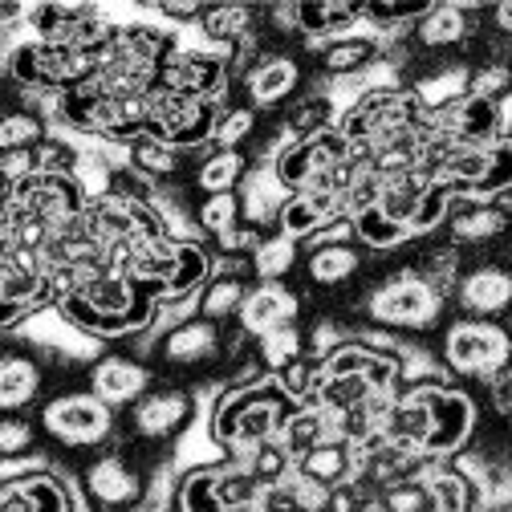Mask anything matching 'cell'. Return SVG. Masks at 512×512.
Wrapping results in <instances>:
<instances>
[{
  "label": "cell",
  "instance_id": "6da1fadb",
  "mask_svg": "<svg viewBox=\"0 0 512 512\" xmlns=\"http://www.w3.org/2000/svg\"><path fill=\"white\" fill-rule=\"evenodd\" d=\"M53 313L94 342H118V338H139L155 330L159 297L131 277L102 269V273L78 277L74 293L61 297Z\"/></svg>",
  "mask_w": 512,
  "mask_h": 512
},
{
  "label": "cell",
  "instance_id": "7a4b0ae2",
  "mask_svg": "<svg viewBox=\"0 0 512 512\" xmlns=\"http://www.w3.org/2000/svg\"><path fill=\"white\" fill-rule=\"evenodd\" d=\"M293 411H297V403L277 387L273 374H265L261 382H248V387L220 391V399L212 403V415H208V435L220 452L240 460L256 443L277 439Z\"/></svg>",
  "mask_w": 512,
  "mask_h": 512
},
{
  "label": "cell",
  "instance_id": "3957f363",
  "mask_svg": "<svg viewBox=\"0 0 512 512\" xmlns=\"http://www.w3.org/2000/svg\"><path fill=\"white\" fill-rule=\"evenodd\" d=\"M362 313L366 322L382 334H431L443 330L447 317V297L423 281L415 269H399L395 277L378 281L366 297H362Z\"/></svg>",
  "mask_w": 512,
  "mask_h": 512
},
{
  "label": "cell",
  "instance_id": "277c9868",
  "mask_svg": "<svg viewBox=\"0 0 512 512\" xmlns=\"http://www.w3.org/2000/svg\"><path fill=\"white\" fill-rule=\"evenodd\" d=\"M98 74V53L78 45H45V41H17L5 53V78L25 94H66L86 86Z\"/></svg>",
  "mask_w": 512,
  "mask_h": 512
},
{
  "label": "cell",
  "instance_id": "5b68a950",
  "mask_svg": "<svg viewBox=\"0 0 512 512\" xmlns=\"http://www.w3.org/2000/svg\"><path fill=\"white\" fill-rule=\"evenodd\" d=\"M512 362V330L504 322H480V317H456L443 326L439 338V370L460 382H484Z\"/></svg>",
  "mask_w": 512,
  "mask_h": 512
},
{
  "label": "cell",
  "instance_id": "8992f818",
  "mask_svg": "<svg viewBox=\"0 0 512 512\" xmlns=\"http://www.w3.org/2000/svg\"><path fill=\"white\" fill-rule=\"evenodd\" d=\"M403 387H415L423 399V411H427V443H423L427 460H452L476 439L480 403L464 387H456V382H447V378L403 382Z\"/></svg>",
  "mask_w": 512,
  "mask_h": 512
},
{
  "label": "cell",
  "instance_id": "52a82bcc",
  "mask_svg": "<svg viewBox=\"0 0 512 512\" xmlns=\"http://www.w3.org/2000/svg\"><path fill=\"white\" fill-rule=\"evenodd\" d=\"M86 191L78 187L74 175H29L9 187L0 220H37L53 236L74 232L86 216Z\"/></svg>",
  "mask_w": 512,
  "mask_h": 512
},
{
  "label": "cell",
  "instance_id": "ba28073f",
  "mask_svg": "<svg viewBox=\"0 0 512 512\" xmlns=\"http://www.w3.org/2000/svg\"><path fill=\"white\" fill-rule=\"evenodd\" d=\"M427 114L411 98L407 86H366L354 94L346 110H338V131L346 135L350 147H370L407 126H423Z\"/></svg>",
  "mask_w": 512,
  "mask_h": 512
},
{
  "label": "cell",
  "instance_id": "9c48e42d",
  "mask_svg": "<svg viewBox=\"0 0 512 512\" xmlns=\"http://www.w3.org/2000/svg\"><path fill=\"white\" fill-rule=\"evenodd\" d=\"M354 159V147L346 143V135L338 131H322L313 139H297L289 143L277 159H273V171L277 179L289 187V191H334L342 167ZM338 196V191H334Z\"/></svg>",
  "mask_w": 512,
  "mask_h": 512
},
{
  "label": "cell",
  "instance_id": "30bf717a",
  "mask_svg": "<svg viewBox=\"0 0 512 512\" xmlns=\"http://www.w3.org/2000/svg\"><path fill=\"white\" fill-rule=\"evenodd\" d=\"M220 106L224 102L179 98V94H167L155 86L147 94V135L175 151H208Z\"/></svg>",
  "mask_w": 512,
  "mask_h": 512
},
{
  "label": "cell",
  "instance_id": "8fae6325",
  "mask_svg": "<svg viewBox=\"0 0 512 512\" xmlns=\"http://www.w3.org/2000/svg\"><path fill=\"white\" fill-rule=\"evenodd\" d=\"M41 431L61 447H106L114 439V407H106L94 391H70L41 407Z\"/></svg>",
  "mask_w": 512,
  "mask_h": 512
},
{
  "label": "cell",
  "instance_id": "7c38bea8",
  "mask_svg": "<svg viewBox=\"0 0 512 512\" xmlns=\"http://www.w3.org/2000/svg\"><path fill=\"white\" fill-rule=\"evenodd\" d=\"M236 78L232 66L212 45H175L159 70V90L179 98H204V102H228Z\"/></svg>",
  "mask_w": 512,
  "mask_h": 512
},
{
  "label": "cell",
  "instance_id": "4fadbf2b",
  "mask_svg": "<svg viewBox=\"0 0 512 512\" xmlns=\"http://www.w3.org/2000/svg\"><path fill=\"white\" fill-rule=\"evenodd\" d=\"M151 334H155L151 354L171 370H208L216 362H228L232 330L220 322H208L200 313L183 317V322H175L167 330H151Z\"/></svg>",
  "mask_w": 512,
  "mask_h": 512
},
{
  "label": "cell",
  "instance_id": "5bb4252c",
  "mask_svg": "<svg viewBox=\"0 0 512 512\" xmlns=\"http://www.w3.org/2000/svg\"><path fill=\"white\" fill-rule=\"evenodd\" d=\"M460 317H480V322H504L512 313V261L488 256L480 265H468L452 289Z\"/></svg>",
  "mask_w": 512,
  "mask_h": 512
},
{
  "label": "cell",
  "instance_id": "9a60e30c",
  "mask_svg": "<svg viewBox=\"0 0 512 512\" xmlns=\"http://www.w3.org/2000/svg\"><path fill=\"white\" fill-rule=\"evenodd\" d=\"M147 472L126 456L118 452V447H106L102 456H94L86 468H82V492L106 508V512H126V508H135L147 492Z\"/></svg>",
  "mask_w": 512,
  "mask_h": 512
},
{
  "label": "cell",
  "instance_id": "2e32d148",
  "mask_svg": "<svg viewBox=\"0 0 512 512\" xmlns=\"http://www.w3.org/2000/svg\"><path fill=\"white\" fill-rule=\"evenodd\" d=\"M191 415H196V395L183 387H159L131 407V435L143 443H171L187 431Z\"/></svg>",
  "mask_w": 512,
  "mask_h": 512
},
{
  "label": "cell",
  "instance_id": "e0dca14e",
  "mask_svg": "<svg viewBox=\"0 0 512 512\" xmlns=\"http://www.w3.org/2000/svg\"><path fill=\"white\" fill-rule=\"evenodd\" d=\"M447 244H456L460 252L464 248H488V244H500L512 236V196L508 200H456L452 212H447Z\"/></svg>",
  "mask_w": 512,
  "mask_h": 512
},
{
  "label": "cell",
  "instance_id": "ac0fdd59",
  "mask_svg": "<svg viewBox=\"0 0 512 512\" xmlns=\"http://www.w3.org/2000/svg\"><path fill=\"white\" fill-rule=\"evenodd\" d=\"M427 126H431V135L456 143V147H492L504 135V106L468 94L452 110L427 118Z\"/></svg>",
  "mask_w": 512,
  "mask_h": 512
},
{
  "label": "cell",
  "instance_id": "d6986e66",
  "mask_svg": "<svg viewBox=\"0 0 512 512\" xmlns=\"http://www.w3.org/2000/svg\"><path fill=\"white\" fill-rule=\"evenodd\" d=\"M301 82H305V74H301V61L293 53H261L240 74V90H244V102L252 110L285 106L301 90Z\"/></svg>",
  "mask_w": 512,
  "mask_h": 512
},
{
  "label": "cell",
  "instance_id": "ffe728a7",
  "mask_svg": "<svg viewBox=\"0 0 512 512\" xmlns=\"http://www.w3.org/2000/svg\"><path fill=\"white\" fill-rule=\"evenodd\" d=\"M431 464H435V460L411 452V447H403V443H395V439H387V435H374V439H366V443L358 447V472H354V480L378 496L382 488H391V484H399V480H407V476H419V472H427Z\"/></svg>",
  "mask_w": 512,
  "mask_h": 512
},
{
  "label": "cell",
  "instance_id": "44dd1931",
  "mask_svg": "<svg viewBox=\"0 0 512 512\" xmlns=\"http://www.w3.org/2000/svg\"><path fill=\"white\" fill-rule=\"evenodd\" d=\"M301 317V293L289 289L285 281H256L236 313V326L248 334V338H261L269 330H281V326H293Z\"/></svg>",
  "mask_w": 512,
  "mask_h": 512
},
{
  "label": "cell",
  "instance_id": "7402d4cb",
  "mask_svg": "<svg viewBox=\"0 0 512 512\" xmlns=\"http://www.w3.org/2000/svg\"><path fill=\"white\" fill-rule=\"evenodd\" d=\"M90 391L106 407H135L151 391V366L131 354H106L90 366Z\"/></svg>",
  "mask_w": 512,
  "mask_h": 512
},
{
  "label": "cell",
  "instance_id": "603a6c76",
  "mask_svg": "<svg viewBox=\"0 0 512 512\" xmlns=\"http://www.w3.org/2000/svg\"><path fill=\"white\" fill-rule=\"evenodd\" d=\"M382 53H387V37H378V33H346V37H334V41L313 45L317 74H326V78H334V82L362 78L366 70L378 66Z\"/></svg>",
  "mask_w": 512,
  "mask_h": 512
},
{
  "label": "cell",
  "instance_id": "cb8c5ba5",
  "mask_svg": "<svg viewBox=\"0 0 512 512\" xmlns=\"http://www.w3.org/2000/svg\"><path fill=\"white\" fill-rule=\"evenodd\" d=\"M236 196H240V224L261 228V232H277L281 208L289 204L293 191L277 179L273 163H252V171L244 175Z\"/></svg>",
  "mask_w": 512,
  "mask_h": 512
},
{
  "label": "cell",
  "instance_id": "d4e9b609",
  "mask_svg": "<svg viewBox=\"0 0 512 512\" xmlns=\"http://www.w3.org/2000/svg\"><path fill=\"white\" fill-rule=\"evenodd\" d=\"M407 90L419 102V110L427 118H435L472 94V61H435L431 70H423L407 82Z\"/></svg>",
  "mask_w": 512,
  "mask_h": 512
},
{
  "label": "cell",
  "instance_id": "484cf974",
  "mask_svg": "<svg viewBox=\"0 0 512 512\" xmlns=\"http://www.w3.org/2000/svg\"><path fill=\"white\" fill-rule=\"evenodd\" d=\"M476 9L468 5H431L423 13V21L411 25V45L415 49H427V53H443V49H460V45H472L476 41V21H472Z\"/></svg>",
  "mask_w": 512,
  "mask_h": 512
},
{
  "label": "cell",
  "instance_id": "4316f807",
  "mask_svg": "<svg viewBox=\"0 0 512 512\" xmlns=\"http://www.w3.org/2000/svg\"><path fill=\"white\" fill-rule=\"evenodd\" d=\"M293 472H297L301 480L317 484L322 492H330V488L354 480V472H358V443L334 435V439H326V443L309 447L305 456H297V460H293Z\"/></svg>",
  "mask_w": 512,
  "mask_h": 512
},
{
  "label": "cell",
  "instance_id": "83f0119b",
  "mask_svg": "<svg viewBox=\"0 0 512 512\" xmlns=\"http://www.w3.org/2000/svg\"><path fill=\"white\" fill-rule=\"evenodd\" d=\"M45 391V366L25 350L0 354V415H21Z\"/></svg>",
  "mask_w": 512,
  "mask_h": 512
},
{
  "label": "cell",
  "instance_id": "f1b7e54d",
  "mask_svg": "<svg viewBox=\"0 0 512 512\" xmlns=\"http://www.w3.org/2000/svg\"><path fill=\"white\" fill-rule=\"evenodd\" d=\"M342 216V204L334 191H293L289 204L281 208V220H277V232L297 240V244H309L326 224H334Z\"/></svg>",
  "mask_w": 512,
  "mask_h": 512
},
{
  "label": "cell",
  "instance_id": "f546056e",
  "mask_svg": "<svg viewBox=\"0 0 512 512\" xmlns=\"http://www.w3.org/2000/svg\"><path fill=\"white\" fill-rule=\"evenodd\" d=\"M362 265H366V256H362V248L354 240H346V244H313L301 256V273H305V281L313 289H342L362 273Z\"/></svg>",
  "mask_w": 512,
  "mask_h": 512
},
{
  "label": "cell",
  "instance_id": "4dcf8cb0",
  "mask_svg": "<svg viewBox=\"0 0 512 512\" xmlns=\"http://www.w3.org/2000/svg\"><path fill=\"white\" fill-rule=\"evenodd\" d=\"M293 25H297V37H305L309 45H322V41L354 33V25H362V5H338V0H301V5H293Z\"/></svg>",
  "mask_w": 512,
  "mask_h": 512
},
{
  "label": "cell",
  "instance_id": "1f68e13d",
  "mask_svg": "<svg viewBox=\"0 0 512 512\" xmlns=\"http://www.w3.org/2000/svg\"><path fill=\"white\" fill-rule=\"evenodd\" d=\"M122 163L131 171H139L143 179H151L155 187H167L171 179H179L187 171V151H175V147L143 135L131 147H122Z\"/></svg>",
  "mask_w": 512,
  "mask_h": 512
},
{
  "label": "cell",
  "instance_id": "d6a6232c",
  "mask_svg": "<svg viewBox=\"0 0 512 512\" xmlns=\"http://www.w3.org/2000/svg\"><path fill=\"white\" fill-rule=\"evenodd\" d=\"M252 171V159L248 151H220V147H208V155L200 159L196 167V191L200 196H224V191H240L244 175Z\"/></svg>",
  "mask_w": 512,
  "mask_h": 512
},
{
  "label": "cell",
  "instance_id": "836d02e7",
  "mask_svg": "<svg viewBox=\"0 0 512 512\" xmlns=\"http://www.w3.org/2000/svg\"><path fill=\"white\" fill-rule=\"evenodd\" d=\"M338 435V427H334V415L326 411V407H317V403H305V407H297L289 419H285V427H281V443H285V452L297 460V456H305L309 447H317V443H326V439H334Z\"/></svg>",
  "mask_w": 512,
  "mask_h": 512
},
{
  "label": "cell",
  "instance_id": "e575fe53",
  "mask_svg": "<svg viewBox=\"0 0 512 512\" xmlns=\"http://www.w3.org/2000/svg\"><path fill=\"white\" fill-rule=\"evenodd\" d=\"M49 139V122L41 110L17 102L9 110H0V155H13V151H33Z\"/></svg>",
  "mask_w": 512,
  "mask_h": 512
},
{
  "label": "cell",
  "instance_id": "d590c367",
  "mask_svg": "<svg viewBox=\"0 0 512 512\" xmlns=\"http://www.w3.org/2000/svg\"><path fill=\"white\" fill-rule=\"evenodd\" d=\"M13 480L25 492L29 512H78V496H74L66 476L41 468V472H25V476H13Z\"/></svg>",
  "mask_w": 512,
  "mask_h": 512
},
{
  "label": "cell",
  "instance_id": "8d00e7d4",
  "mask_svg": "<svg viewBox=\"0 0 512 512\" xmlns=\"http://www.w3.org/2000/svg\"><path fill=\"white\" fill-rule=\"evenodd\" d=\"M252 285L256 281H244V277H212L196 293V313L208 317V322L228 326V322H236V313H240V305H244V297H248Z\"/></svg>",
  "mask_w": 512,
  "mask_h": 512
},
{
  "label": "cell",
  "instance_id": "74e56055",
  "mask_svg": "<svg viewBox=\"0 0 512 512\" xmlns=\"http://www.w3.org/2000/svg\"><path fill=\"white\" fill-rule=\"evenodd\" d=\"M261 131V110H252L244 98H228L216 114V131H212V147L220 151H244V143L256 139Z\"/></svg>",
  "mask_w": 512,
  "mask_h": 512
},
{
  "label": "cell",
  "instance_id": "f35d334b",
  "mask_svg": "<svg viewBox=\"0 0 512 512\" xmlns=\"http://www.w3.org/2000/svg\"><path fill=\"white\" fill-rule=\"evenodd\" d=\"M252 350H256V362L265 366V374H277V370H285L289 362H297V358L309 354V338H305V330L293 322V326H281V330H269V334H261V338H252Z\"/></svg>",
  "mask_w": 512,
  "mask_h": 512
},
{
  "label": "cell",
  "instance_id": "ab89813d",
  "mask_svg": "<svg viewBox=\"0 0 512 512\" xmlns=\"http://www.w3.org/2000/svg\"><path fill=\"white\" fill-rule=\"evenodd\" d=\"M326 508V492L301 480L297 472L273 488L261 492V504H256V512H322Z\"/></svg>",
  "mask_w": 512,
  "mask_h": 512
},
{
  "label": "cell",
  "instance_id": "60d3db41",
  "mask_svg": "<svg viewBox=\"0 0 512 512\" xmlns=\"http://www.w3.org/2000/svg\"><path fill=\"white\" fill-rule=\"evenodd\" d=\"M350 224H354V244H362V248H370V252H395V248H403V244L415 240L403 224H395L378 204L366 208V212H358Z\"/></svg>",
  "mask_w": 512,
  "mask_h": 512
},
{
  "label": "cell",
  "instance_id": "b9f144b4",
  "mask_svg": "<svg viewBox=\"0 0 512 512\" xmlns=\"http://www.w3.org/2000/svg\"><path fill=\"white\" fill-rule=\"evenodd\" d=\"M281 122H285V131H289L293 143H297V139H313V135L334 131V126H338V106H334L326 94L297 98Z\"/></svg>",
  "mask_w": 512,
  "mask_h": 512
},
{
  "label": "cell",
  "instance_id": "7bdbcfd3",
  "mask_svg": "<svg viewBox=\"0 0 512 512\" xmlns=\"http://www.w3.org/2000/svg\"><path fill=\"white\" fill-rule=\"evenodd\" d=\"M297 265H301V244L281 236V232H269L261 240V248L252 252V277L256 281H285Z\"/></svg>",
  "mask_w": 512,
  "mask_h": 512
},
{
  "label": "cell",
  "instance_id": "ee69618b",
  "mask_svg": "<svg viewBox=\"0 0 512 512\" xmlns=\"http://www.w3.org/2000/svg\"><path fill=\"white\" fill-rule=\"evenodd\" d=\"M427 9H431L427 0H370V5H362V21H366L378 37H382V33L403 37V33H411L415 21H423Z\"/></svg>",
  "mask_w": 512,
  "mask_h": 512
},
{
  "label": "cell",
  "instance_id": "f6af8a7d",
  "mask_svg": "<svg viewBox=\"0 0 512 512\" xmlns=\"http://www.w3.org/2000/svg\"><path fill=\"white\" fill-rule=\"evenodd\" d=\"M191 216H196L200 236L212 244V240H220L224 232H232L240 224V196L236 191H224V196H200L196 204H191Z\"/></svg>",
  "mask_w": 512,
  "mask_h": 512
},
{
  "label": "cell",
  "instance_id": "bcb514c9",
  "mask_svg": "<svg viewBox=\"0 0 512 512\" xmlns=\"http://www.w3.org/2000/svg\"><path fill=\"white\" fill-rule=\"evenodd\" d=\"M240 464L252 472V480L261 484V488H273L281 480L293 476V456L285 452V443L281 439H265V443H256L252 452L240 456Z\"/></svg>",
  "mask_w": 512,
  "mask_h": 512
},
{
  "label": "cell",
  "instance_id": "7dc6e473",
  "mask_svg": "<svg viewBox=\"0 0 512 512\" xmlns=\"http://www.w3.org/2000/svg\"><path fill=\"white\" fill-rule=\"evenodd\" d=\"M37 439H41V423H33L29 415H0V464H17L33 456Z\"/></svg>",
  "mask_w": 512,
  "mask_h": 512
},
{
  "label": "cell",
  "instance_id": "c3c4849f",
  "mask_svg": "<svg viewBox=\"0 0 512 512\" xmlns=\"http://www.w3.org/2000/svg\"><path fill=\"white\" fill-rule=\"evenodd\" d=\"M33 159H37V175H78L82 147L66 135L49 131V139L41 147H33Z\"/></svg>",
  "mask_w": 512,
  "mask_h": 512
},
{
  "label": "cell",
  "instance_id": "681fc988",
  "mask_svg": "<svg viewBox=\"0 0 512 512\" xmlns=\"http://www.w3.org/2000/svg\"><path fill=\"white\" fill-rule=\"evenodd\" d=\"M322 512H374V492L362 488L358 480H346V484L326 492V508Z\"/></svg>",
  "mask_w": 512,
  "mask_h": 512
},
{
  "label": "cell",
  "instance_id": "f907efd6",
  "mask_svg": "<svg viewBox=\"0 0 512 512\" xmlns=\"http://www.w3.org/2000/svg\"><path fill=\"white\" fill-rule=\"evenodd\" d=\"M29 317H37L29 305H21V301H13V297H5V293H0V334L17 330L21 322H29Z\"/></svg>",
  "mask_w": 512,
  "mask_h": 512
},
{
  "label": "cell",
  "instance_id": "816d5d0a",
  "mask_svg": "<svg viewBox=\"0 0 512 512\" xmlns=\"http://www.w3.org/2000/svg\"><path fill=\"white\" fill-rule=\"evenodd\" d=\"M155 17L159 21H179V25H200V17H204V5H155Z\"/></svg>",
  "mask_w": 512,
  "mask_h": 512
},
{
  "label": "cell",
  "instance_id": "f5cc1de1",
  "mask_svg": "<svg viewBox=\"0 0 512 512\" xmlns=\"http://www.w3.org/2000/svg\"><path fill=\"white\" fill-rule=\"evenodd\" d=\"M25 17H29L25 5H17V0H0V33L13 29V25H21Z\"/></svg>",
  "mask_w": 512,
  "mask_h": 512
},
{
  "label": "cell",
  "instance_id": "db71d44e",
  "mask_svg": "<svg viewBox=\"0 0 512 512\" xmlns=\"http://www.w3.org/2000/svg\"><path fill=\"white\" fill-rule=\"evenodd\" d=\"M488 17H492V29L504 41H512V5H496V9H488Z\"/></svg>",
  "mask_w": 512,
  "mask_h": 512
},
{
  "label": "cell",
  "instance_id": "11a10c76",
  "mask_svg": "<svg viewBox=\"0 0 512 512\" xmlns=\"http://www.w3.org/2000/svg\"><path fill=\"white\" fill-rule=\"evenodd\" d=\"M476 512H512V500H492V504H480Z\"/></svg>",
  "mask_w": 512,
  "mask_h": 512
},
{
  "label": "cell",
  "instance_id": "9f6ffc18",
  "mask_svg": "<svg viewBox=\"0 0 512 512\" xmlns=\"http://www.w3.org/2000/svg\"><path fill=\"white\" fill-rule=\"evenodd\" d=\"M508 147H512V114H504V135H500Z\"/></svg>",
  "mask_w": 512,
  "mask_h": 512
},
{
  "label": "cell",
  "instance_id": "6f0895ef",
  "mask_svg": "<svg viewBox=\"0 0 512 512\" xmlns=\"http://www.w3.org/2000/svg\"><path fill=\"white\" fill-rule=\"evenodd\" d=\"M98 512H106V508H98Z\"/></svg>",
  "mask_w": 512,
  "mask_h": 512
}]
</instances>
